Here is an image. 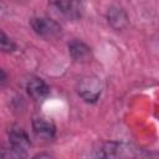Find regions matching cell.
Wrapping results in <instances>:
<instances>
[{"instance_id": "5", "label": "cell", "mask_w": 159, "mask_h": 159, "mask_svg": "<svg viewBox=\"0 0 159 159\" xmlns=\"http://www.w3.org/2000/svg\"><path fill=\"white\" fill-rule=\"evenodd\" d=\"M32 130L36 137L43 140H51L53 139L56 134V125L53 124L52 120L43 118V117H37L34 118L32 120Z\"/></svg>"}, {"instance_id": "10", "label": "cell", "mask_w": 159, "mask_h": 159, "mask_svg": "<svg viewBox=\"0 0 159 159\" xmlns=\"http://www.w3.org/2000/svg\"><path fill=\"white\" fill-rule=\"evenodd\" d=\"M0 158H22V157L9 145L0 148Z\"/></svg>"}, {"instance_id": "11", "label": "cell", "mask_w": 159, "mask_h": 159, "mask_svg": "<svg viewBox=\"0 0 159 159\" xmlns=\"http://www.w3.org/2000/svg\"><path fill=\"white\" fill-rule=\"evenodd\" d=\"M6 81H7V75H6V72H5L2 68H0V86L5 84Z\"/></svg>"}, {"instance_id": "9", "label": "cell", "mask_w": 159, "mask_h": 159, "mask_svg": "<svg viewBox=\"0 0 159 159\" xmlns=\"http://www.w3.org/2000/svg\"><path fill=\"white\" fill-rule=\"evenodd\" d=\"M15 50H16L15 42L0 29V51L10 53V52H14Z\"/></svg>"}, {"instance_id": "6", "label": "cell", "mask_w": 159, "mask_h": 159, "mask_svg": "<svg viewBox=\"0 0 159 159\" xmlns=\"http://www.w3.org/2000/svg\"><path fill=\"white\" fill-rule=\"evenodd\" d=\"M68 52L73 61L81 62V63L88 62L92 57L91 47L87 43H84L83 41L77 40V39L68 42Z\"/></svg>"}, {"instance_id": "7", "label": "cell", "mask_w": 159, "mask_h": 159, "mask_svg": "<svg viewBox=\"0 0 159 159\" xmlns=\"http://www.w3.org/2000/svg\"><path fill=\"white\" fill-rule=\"evenodd\" d=\"M26 91H27V94L35 101H41L50 94V87L40 77L30 78L26 84Z\"/></svg>"}, {"instance_id": "12", "label": "cell", "mask_w": 159, "mask_h": 159, "mask_svg": "<svg viewBox=\"0 0 159 159\" xmlns=\"http://www.w3.org/2000/svg\"><path fill=\"white\" fill-rule=\"evenodd\" d=\"M19 1H26V0H19Z\"/></svg>"}, {"instance_id": "4", "label": "cell", "mask_w": 159, "mask_h": 159, "mask_svg": "<svg viewBox=\"0 0 159 159\" xmlns=\"http://www.w3.org/2000/svg\"><path fill=\"white\" fill-rule=\"evenodd\" d=\"M9 143L12 149H15L22 158L27 157V150L31 147L29 134L19 125H11L7 132Z\"/></svg>"}, {"instance_id": "1", "label": "cell", "mask_w": 159, "mask_h": 159, "mask_svg": "<svg viewBox=\"0 0 159 159\" xmlns=\"http://www.w3.org/2000/svg\"><path fill=\"white\" fill-rule=\"evenodd\" d=\"M50 6L68 20H80L86 9V0H48Z\"/></svg>"}, {"instance_id": "3", "label": "cell", "mask_w": 159, "mask_h": 159, "mask_svg": "<svg viewBox=\"0 0 159 159\" xmlns=\"http://www.w3.org/2000/svg\"><path fill=\"white\" fill-rule=\"evenodd\" d=\"M78 96L88 103H94L102 93V83L96 76H86L77 84Z\"/></svg>"}, {"instance_id": "2", "label": "cell", "mask_w": 159, "mask_h": 159, "mask_svg": "<svg viewBox=\"0 0 159 159\" xmlns=\"http://www.w3.org/2000/svg\"><path fill=\"white\" fill-rule=\"evenodd\" d=\"M30 26L37 36L45 40H55L62 34L61 25L50 17H32L30 20Z\"/></svg>"}, {"instance_id": "8", "label": "cell", "mask_w": 159, "mask_h": 159, "mask_svg": "<svg viewBox=\"0 0 159 159\" xmlns=\"http://www.w3.org/2000/svg\"><path fill=\"white\" fill-rule=\"evenodd\" d=\"M107 19H108L109 25L114 30H123L129 22L127 12L122 7H118V6H112L108 9Z\"/></svg>"}]
</instances>
